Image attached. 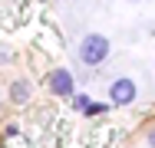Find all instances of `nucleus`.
I'll use <instances>...</instances> for the list:
<instances>
[{"mask_svg":"<svg viewBox=\"0 0 155 148\" xmlns=\"http://www.w3.org/2000/svg\"><path fill=\"white\" fill-rule=\"evenodd\" d=\"M109 53H112V43H109L102 33H89V36H83V43H79V59H83L86 66L106 63Z\"/></svg>","mask_w":155,"mask_h":148,"instance_id":"obj_1","label":"nucleus"},{"mask_svg":"<svg viewBox=\"0 0 155 148\" xmlns=\"http://www.w3.org/2000/svg\"><path fill=\"white\" fill-rule=\"evenodd\" d=\"M135 95H139V86H135V79H129V76H119V79L109 82V102H112V105H132Z\"/></svg>","mask_w":155,"mask_h":148,"instance_id":"obj_2","label":"nucleus"},{"mask_svg":"<svg viewBox=\"0 0 155 148\" xmlns=\"http://www.w3.org/2000/svg\"><path fill=\"white\" fill-rule=\"evenodd\" d=\"M50 89L56 95H76L73 92V72L69 69H53L50 72Z\"/></svg>","mask_w":155,"mask_h":148,"instance_id":"obj_3","label":"nucleus"},{"mask_svg":"<svg viewBox=\"0 0 155 148\" xmlns=\"http://www.w3.org/2000/svg\"><path fill=\"white\" fill-rule=\"evenodd\" d=\"M10 95H13V102H27V95H30V89H27V82H13V89H10Z\"/></svg>","mask_w":155,"mask_h":148,"instance_id":"obj_4","label":"nucleus"},{"mask_svg":"<svg viewBox=\"0 0 155 148\" xmlns=\"http://www.w3.org/2000/svg\"><path fill=\"white\" fill-rule=\"evenodd\" d=\"M89 102H93L89 95H73V105H76L79 112H86V105H89Z\"/></svg>","mask_w":155,"mask_h":148,"instance_id":"obj_5","label":"nucleus"},{"mask_svg":"<svg viewBox=\"0 0 155 148\" xmlns=\"http://www.w3.org/2000/svg\"><path fill=\"white\" fill-rule=\"evenodd\" d=\"M99 112H106V102H89L86 105V115H99Z\"/></svg>","mask_w":155,"mask_h":148,"instance_id":"obj_6","label":"nucleus"},{"mask_svg":"<svg viewBox=\"0 0 155 148\" xmlns=\"http://www.w3.org/2000/svg\"><path fill=\"white\" fill-rule=\"evenodd\" d=\"M145 142H149V145L155 148V132H149V138H145Z\"/></svg>","mask_w":155,"mask_h":148,"instance_id":"obj_7","label":"nucleus"}]
</instances>
